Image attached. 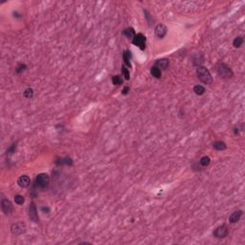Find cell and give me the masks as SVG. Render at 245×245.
Segmentation results:
<instances>
[{"label": "cell", "instance_id": "27", "mask_svg": "<svg viewBox=\"0 0 245 245\" xmlns=\"http://www.w3.org/2000/svg\"><path fill=\"white\" fill-rule=\"evenodd\" d=\"M15 147H16V146H15V145H13V146H12L11 147H10L8 150H7V153H9V154H12V153L13 152V151L15 150Z\"/></svg>", "mask_w": 245, "mask_h": 245}, {"label": "cell", "instance_id": "24", "mask_svg": "<svg viewBox=\"0 0 245 245\" xmlns=\"http://www.w3.org/2000/svg\"><path fill=\"white\" fill-rule=\"evenodd\" d=\"M122 74L124 75L126 80H129V71L126 66H122Z\"/></svg>", "mask_w": 245, "mask_h": 245}, {"label": "cell", "instance_id": "11", "mask_svg": "<svg viewBox=\"0 0 245 245\" xmlns=\"http://www.w3.org/2000/svg\"><path fill=\"white\" fill-rule=\"evenodd\" d=\"M168 65H170V60L168 58H161V60H158L155 61L154 66L159 68L160 70H166L168 67Z\"/></svg>", "mask_w": 245, "mask_h": 245}, {"label": "cell", "instance_id": "26", "mask_svg": "<svg viewBox=\"0 0 245 245\" xmlns=\"http://www.w3.org/2000/svg\"><path fill=\"white\" fill-rule=\"evenodd\" d=\"M144 13H145V16H146V18L147 19V22H148V24H151V20H150V13H148L147 11H144Z\"/></svg>", "mask_w": 245, "mask_h": 245}, {"label": "cell", "instance_id": "22", "mask_svg": "<svg viewBox=\"0 0 245 245\" xmlns=\"http://www.w3.org/2000/svg\"><path fill=\"white\" fill-rule=\"evenodd\" d=\"M23 95H24V97L27 98V99L33 98V96H34V90H33L32 88H27V89H25V91H24Z\"/></svg>", "mask_w": 245, "mask_h": 245}, {"label": "cell", "instance_id": "16", "mask_svg": "<svg viewBox=\"0 0 245 245\" xmlns=\"http://www.w3.org/2000/svg\"><path fill=\"white\" fill-rule=\"evenodd\" d=\"M150 74L153 76L154 78L156 79H160L162 76V72L159 68H157L156 66H152L150 69Z\"/></svg>", "mask_w": 245, "mask_h": 245}, {"label": "cell", "instance_id": "20", "mask_svg": "<svg viewBox=\"0 0 245 245\" xmlns=\"http://www.w3.org/2000/svg\"><path fill=\"white\" fill-rule=\"evenodd\" d=\"M210 163H211V159H210L209 156H203L201 159H200V164H201L203 167H207L209 166Z\"/></svg>", "mask_w": 245, "mask_h": 245}, {"label": "cell", "instance_id": "5", "mask_svg": "<svg viewBox=\"0 0 245 245\" xmlns=\"http://www.w3.org/2000/svg\"><path fill=\"white\" fill-rule=\"evenodd\" d=\"M132 43L135 46L139 47L141 50H145V48H146V37L143 34H138L132 39Z\"/></svg>", "mask_w": 245, "mask_h": 245}, {"label": "cell", "instance_id": "15", "mask_svg": "<svg viewBox=\"0 0 245 245\" xmlns=\"http://www.w3.org/2000/svg\"><path fill=\"white\" fill-rule=\"evenodd\" d=\"M123 34H125V36L127 37V39H133L134 37L136 36L135 31H134L133 28H127V29H126V30L123 32Z\"/></svg>", "mask_w": 245, "mask_h": 245}, {"label": "cell", "instance_id": "14", "mask_svg": "<svg viewBox=\"0 0 245 245\" xmlns=\"http://www.w3.org/2000/svg\"><path fill=\"white\" fill-rule=\"evenodd\" d=\"M213 147L216 150H226V147H227L226 144L222 142V141H216V142L213 144Z\"/></svg>", "mask_w": 245, "mask_h": 245}, {"label": "cell", "instance_id": "29", "mask_svg": "<svg viewBox=\"0 0 245 245\" xmlns=\"http://www.w3.org/2000/svg\"><path fill=\"white\" fill-rule=\"evenodd\" d=\"M41 210H42V212H44V213H50V209L48 208V207H46V209L44 208V207H42V208H41Z\"/></svg>", "mask_w": 245, "mask_h": 245}, {"label": "cell", "instance_id": "6", "mask_svg": "<svg viewBox=\"0 0 245 245\" xmlns=\"http://www.w3.org/2000/svg\"><path fill=\"white\" fill-rule=\"evenodd\" d=\"M25 231H26V226L23 222L15 223L11 227V232L13 236H19V234L25 233Z\"/></svg>", "mask_w": 245, "mask_h": 245}, {"label": "cell", "instance_id": "1", "mask_svg": "<svg viewBox=\"0 0 245 245\" xmlns=\"http://www.w3.org/2000/svg\"><path fill=\"white\" fill-rule=\"evenodd\" d=\"M196 75H197V78L201 81L203 84H212L213 82V77L210 71L204 66H198L196 68Z\"/></svg>", "mask_w": 245, "mask_h": 245}, {"label": "cell", "instance_id": "9", "mask_svg": "<svg viewBox=\"0 0 245 245\" xmlns=\"http://www.w3.org/2000/svg\"><path fill=\"white\" fill-rule=\"evenodd\" d=\"M154 32H155V34H156V37H158V39H162L166 34H167L168 28L164 25V24H158V25L155 27Z\"/></svg>", "mask_w": 245, "mask_h": 245}, {"label": "cell", "instance_id": "18", "mask_svg": "<svg viewBox=\"0 0 245 245\" xmlns=\"http://www.w3.org/2000/svg\"><path fill=\"white\" fill-rule=\"evenodd\" d=\"M194 92L195 93L196 95H203L205 93V87L202 85H195L194 87Z\"/></svg>", "mask_w": 245, "mask_h": 245}, {"label": "cell", "instance_id": "3", "mask_svg": "<svg viewBox=\"0 0 245 245\" xmlns=\"http://www.w3.org/2000/svg\"><path fill=\"white\" fill-rule=\"evenodd\" d=\"M50 183V176L47 173H39L36 178V184L37 187L45 189Z\"/></svg>", "mask_w": 245, "mask_h": 245}, {"label": "cell", "instance_id": "23", "mask_svg": "<svg viewBox=\"0 0 245 245\" xmlns=\"http://www.w3.org/2000/svg\"><path fill=\"white\" fill-rule=\"evenodd\" d=\"M15 201L16 204L18 205H22L24 202H25V198H24V196L20 195V194H17L15 196Z\"/></svg>", "mask_w": 245, "mask_h": 245}, {"label": "cell", "instance_id": "2", "mask_svg": "<svg viewBox=\"0 0 245 245\" xmlns=\"http://www.w3.org/2000/svg\"><path fill=\"white\" fill-rule=\"evenodd\" d=\"M216 72L218 76L221 79H224V80H228V79H231L234 76V73L228 65L225 63H219L217 64L216 66Z\"/></svg>", "mask_w": 245, "mask_h": 245}, {"label": "cell", "instance_id": "28", "mask_svg": "<svg viewBox=\"0 0 245 245\" xmlns=\"http://www.w3.org/2000/svg\"><path fill=\"white\" fill-rule=\"evenodd\" d=\"M128 92H129V87L128 86H126V87L122 90V94L123 95H127L128 94Z\"/></svg>", "mask_w": 245, "mask_h": 245}, {"label": "cell", "instance_id": "21", "mask_svg": "<svg viewBox=\"0 0 245 245\" xmlns=\"http://www.w3.org/2000/svg\"><path fill=\"white\" fill-rule=\"evenodd\" d=\"M112 82L114 85H120L123 84V79L121 78V76H113Z\"/></svg>", "mask_w": 245, "mask_h": 245}, {"label": "cell", "instance_id": "8", "mask_svg": "<svg viewBox=\"0 0 245 245\" xmlns=\"http://www.w3.org/2000/svg\"><path fill=\"white\" fill-rule=\"evenodd\" d=\"M29 217L30 219L32 220V221L37 223L39 221V215H37V207L36 204H34V202H32L31 204L29 205Z\"/></svg>", "mask_w": 245, "mask_h": 245}, {"label": "cell", "instance_id": "19", "mask_svg": "<svg viewBox=\"0 0 245 245\" xmlns=\"http://www.w3.org/2000/svg\"><path fill=\"white\" fill-rule=\"evenodd\" d=\"M73 164V160L70 157H65L63 159H61L60 162H57V165H67V166H72Z\"/></svg>", "mask_w": 245, "mask_h": 245}, {"label": "cell", "instance_id": "12", "mask_svg": "<svg viewBox=\"0 0 245 245\" xmlns=\"http://www.w3.org/2000/svg\"><path fill=\"white\" fill-rule=\"evenodd\" d=\"M242 213H243V212L240 211V210L234 212L232 215L230 216V217H229V222L232 223V224H234V223L239 222V219L241 218V216H242Z\"/></svg>", "mask_w": 245, "mask_h": 245}, {"label": "cell", "instance_id": "4", "mask_svg": "<svg viewBox=\"0 0 245 245\" xmlns=\"http://www.w3.org/2000/svg\"><path fill=\"white\" fill-rule=\"evenodd\" d=\"M228 234H229V230L227 228L226 225L218 226L213 233V237H216V239H224V237H226L228 236Z\"/></svg>", "mask_w": 245, "mask_h": 245}, {"label": "cell", "instance_id": "7", "mask_svg": "<svg viewBox=\"0 0 245 245\" xmlns=\"http://www.w3.org/2000/svg\"><path fill=\"white\" fill-rule=\"evenodd\" d=\"M1 209H2V211L5 215H8V216L11 215L13 210L12 202L7 198H2V200H1Z\"/></svg>", "mask_w": 245, "mask_h": 245}, {"label": "cell", "instance_id": "10", "mask_svg": "<svg viewBox=\"0 0 245 245\" xmlns=\"http://www.w3.org/2000/svg\"><path fill=\"white\" fill-rule=\"evenodd\" d=\"M17 184L21 188H28L31 185V179L28 175H21L17 179Z\"/></svg>", "mask_w": 245, "mask_h": 245}, {"label": "cell", "instance_id": "25", "mask_svg": "<svg viewBox=\"0 0 245 245\" xmlns=\"http://www.w3.org/2000/svg\"><path fill=\"white\" fill-rule=\"evenodd\" d=\"M26 68H27L26 64L20 63V64L18 65V66L16 67L15 71H16V73H21V72H23V71H25V70H26Z\"/></svg>", "mask_w": 245, "mask_h": 245}, {"label": "cell", "instance_id": "13", "mask_svg": "<svg viewBox=\"0 0 245 245\" xmlns=\"http://www.w3.org/2000/svg\"><path fill=\"white\" fill-rule=\"evenodd\" d=\"M123 58H124V61H125V63H126V66L131 67V63H130V60H131V53H130V51L126 50V51L124 52V54H123Z\"/></svg>", "mask_w": 245, "mask_h": 245}, {"label": "cell", "instance_id": "17", "mask_svg": "<svg viewBox=\"0 0 245 245\" xmlns=\"http://www.w3.org/2000/svg\"><path fill=\"white\" fill-rule=\"evenodd\" d=\"M243 41H244V39L242 37H237L233 41V45L234 48H239L243 44Z\"/></svg>", "mask_w": 245, "mask_h": 245}]
</instances>
